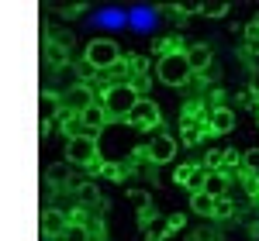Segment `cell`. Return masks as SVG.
<instances>
[{"mask_svg":"<svg viewBox=\"0 0 259 241\" xmlns=\"http://www.w3.org/2000/svg\"><path fill=\"white\" fill-rule=\"evenodd\" d=\"M62 103H69V107L80 114V110H87V107L94 103V97H90V90H87V86H73V90L66 93V100H62Z\"/></svg>","mask_w":259,"mask_h":241,"instance_id":"11","label":"cell"},{"mask_svg":"<svg viewBox=\"0 0 259 241\" xmlns=\"http://www.w3.org/2000/svg\"><path fill=\"white\" fill-rule=\"evenodd\" d=\"M252 28H256V31H259V14H256V21H252Z\"/></svg>","mask_w":259,"mask_h":241,"instance_id":"25","label":"cell"},{"mask_svg":"<svg viewBox=\"0 0 259 241\" xmlns=\"http://www.w3.org/2000/svg\"><path fill=\"white\" fill-rule=\"evenodd\" d=\"M173 179H177L183 190H190V193H200V190H204V179H207V169H204L200 162H187V165H177Z\"/></svg>","mask_w":259,"mask_h":241,"instance_id":"6","label":"cell"},{"mask_svg":"<svg viewBox=\"0 0 259 241\" xmlns=\"http://www.w3.org/2000/svg\"><path fill=\"white\" fill-rule=\"evenodd\" d=\"M169 227H173V231H177V227H183V217H180V214H173V217H169Z\"/></svg>","mask_w":259,"mask_h":241,"instance_id":"24","label":"cell"},{"mask_svg":"<svg viewBox=\"0 0 259 241\" xmlns=\"http://www.w3.org/2000/svg\"><path fill=\"white\" fill-rule=\"evenodd\" d=\"M145 155H149V162H156V165L173 162V155H177V141H173V135H156V138L149 141Z\"/></svg>","mask_w":259,"mask_h":241,"instance_id":"8","label":"cell"},{"mask_svg":"<svg viewBox=\"0 0 259 241\" xmlns=\"http://www.w3.org/2000/svg\"><path fill=\"white\" fill-rule=\"evenodd\" d=\"M100 172H104V176H107V179H118V176H121V169H114V165H104V169H100Z\"/></svg>","mask_w":259,"mask_h":241,"instance_id":"23","label":"cell"},{"mask_svg":"<svg viewBox=\"0 0 259 241\" xmlns=\"http://www.w3.org/2000/svg\"><path fill=\"white\" fill-rule=\"evenodd\" d=\"M225 190H228L225 172H207V179H204V193H207V197H214V200H221V197H225Z\"/></svg>","mask_w":259,"mask_h":241,"instance_id":"14","label":"cell"},{"mask_svg":"<svg viewBox=\"0 0 259 241\" xmlns=\"http://www.w3.org/2000/svg\"><path fill=\"white\" fill-rule=\"evenodd\" d=\"M83 59H87L90 69H114L121 62V48H118V41H111V38H94L87 45Z\"/></svg>","mask_w":259,"mask_h":241,"instance_id":"3","label":"cell"},{"mask_svg":"<svg viewBox=\"0 0 259 241\" xmlns=\"http://www.w3.org/2000/svg\"><path fill=\"white\" fill-rule=\"evenodd\" d=\"M142 100V93L132 86V83H111L100 97V107L107 110V117H118V120H128V114L135 110V103Z\"/></svg>","mask_w":259,"mask_h":241,"instance_id":"1","label":"cell"},{"mask_svg":"<svg viewBox=\"0 0 259 241\" xmlns=\"http://www.w3.org/2000/svg\"><path fill=\"white\" fill-rule=\"evenodd\" d=\"M62 241H87V227H83V224H69V227L62 231Z\"/></svg>","mask_w":259,"mask_h":241,"instance_id":"18","label":"cell"},{"mask_svg":"<svg viewBox=\"0 0 259 241\" xmlns=\"http://www.w3.org/2000/svg\"><path fill=\"white\" fill-rule=\"evenodd\" d=\"M214 197H207L204 190L200 193H190V207H194V214H200V217H214Z\"/></svg>","mask_w":259,"mask_h":241,"instance_id":"13","label":"cell"},{"mask_svg":"<svg viewBox=\"0 0 259 241\" xmlns=\"http://www.w3.org/2000/svg\"><path fill=\"white\" fill-rule=\"evenodd\" d=\"M200 14H207V18H221V14H228V4H200Z\"/></svg>","mask_w":259,"mask_h":241,"instance_id":"19","label":"cell"},{"mask_svg":"<svg viewBox=\"0 0 259 241\" xmlns=\"http://www.w3.org/2000/svg\"><path fill=\"white\" fill-rule=\"evenodd\" d=\"M221 214H232V203H225V200L214 203V217H221Z\"/></svg>","mask_w":259,"mask_h":241,"instance_id":"22","label":"cell"},{"mask_svg":"<svg viewBox=\"0 0 259 241\" xmlns=\"http://www.w3.org/2000/svg\"><path fill=\"white\" fill-rule=\"evenodd\" d=\"M183 141H187V145H194V141H197V124H194L190 117L183 120Z\"/></svg>","mask_w":259,"mask_h":241,"instance_id":"20","label":"cell"},{"mask_svg":"<svg viewBox=\"0 0 259 241\" xmlns=\"http://www.w3.org/2000/svg\"><path fill=\"white\" fill-rule=\"evenodd\" d=\"M38 103H41V110H38V114H41V124H49V117L56 114V103H59V100H56L52 93H41Z\"/></svg>","mask_w":259,"mask_h":241,"instance_id":"16","label":"cell"},{"mask_svg":"<svg viewBox=\"0 0 259 241\" xmlns=\"http://www.w3.org/2000/svg\"><path fill=\"white\" fill-rule=\"evenodd\" d=\"M156 76H159V83H166V86H183V83H190L194 69H190V62H187V52H166V55L156 62Z\"/></svg>","mask_w":259,"mask_h":241,"instance_id":"2","label":"cell"},{"mask_svg":"<svg viewBox=\"0 0 259 241\" xmlns=\"http://www.w3.org/2000/svg\"><path fill=\"white\" fill-rule=\"evenodd\" d=\"M66 159L73 162V165L90 169V165L100 159L97 138H94V135H73V138H69V145H66Z\"/></svg>","mask_w":259,"mask_h":241,"instance_id":"4","label":"cell"},{"mask_svg":"<svg viewBox=\"0 0 259 241\" xmlns=\"http://www.w3.org/2000/svg\"><path fill=\"white\" fill-rule=\"evenodd\" d=\"M128 124H132L135 131H152V128H159V103L142 97V100L135 103V110L128 114Z\"/></svg>","mask_w":259,"mask_h":241,"instance_id":"5","label":"cell"},{"mask_svg":"<svg viewBox=\"0 0 259 241\" xmlns=\"http://www.w3.org/2000/svg\"><path fill=\"white\" fill-rule=\"evenodd\" d=\"M104 124H107V110L100 103H90L87 110H80V131L76 135H94L97 138L100 131H104Z\"/></svg>","mask_w":259,"mask_h":241,"instance_id":"7","label":"cell"},{"mask_svg":"<svg viewBox=\"0 0 259 241\" xmlns=\"http://www.w3.org/2000/svg\"><path fill=\"white\" fill-rule=\"evenodd\" d=\"M187 62H190L194 73H197V69H207V66H211V48H207V45H194V48H187Z\"/></svg>","mask_w":259,"mask_h":241,"instance_id":"12","label":"cell"},{"mask_svg":"<svg viewBox=\"0 0 259 241\" xmlns=\"http://www.w3.org/2000/svg\"><path fill=\"white\" fill-rule=\"evenodd\" d=\"M41 227H45V231H59V238H62V231H66L69 224L62 221V217H56V214H45V217H41Z\"/></svg>","mask_w":259,"mask_h":241,"instance_id":"17","label":"cell"},{"mask_svg":"<svg viewBox=\"0 0 259 241\" xmlns=\"http://www.w3.org/2000/svg\"><path fill=\"white\" fill-rule=\"evenodd\" d=\"M225 165H242V155H239V152H232V148H228V152H225Z\"/></svg>","mask_w":259,"mask_h":241,"instance_id":"21","label":"cell"},{"mask_svg":"<svg viewBox=\"0 0 259 241\" xmlns=\"http://www.w3.org/2000/svg\"><path fill=\"white\" fill-rule=\"evenodd\" d=\"M242 169L249 172V179L259 186V148H249V152H242Z\"/></svg>","mask_w":259,"mask_h":241,"instance_id":"15","label":"cell"},{"mask_svg":"<svg viewBox=\"0 0 259 241\" xmlns=\"http://www.w3.org/2000/svg\"><path fill=\"white\" fill-rule=\"evenodd\" d=\"M173 227H169V217H145V238L149 241H166Z\"/></svg>","mask_w":259,"mask_h":241,"instance_id":"10","label":"cell"},{"mask_svg":"<svg viewBox=\"0 0 259 241\" xmlns=\"http://www.w3.org/2000/svg\"><path fill=\"white\" fill-rule=\"evenodd\" d=\"M235 128V114L228 110V107H214V114H211V131L214 135H228Z\"/></svg>","mask_w":259,"mask_h":241,"instance_id":"9","label":"cell"}]
</instances>
